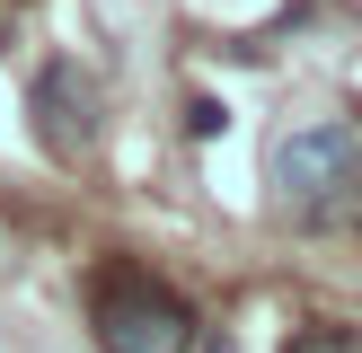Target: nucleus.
<instances>
[{
	"label": "nucleus",
	"instance_id": "nucleus-1",
	"mask_svg": "<svg viewBox=\"0 0 362 353\" xmlns=\"http://www.w3.org/2000/svg\"><path fill=\"white\" fill-rule=\"evenodd\" d=\"M274 203L292 229H336L362 212V133L336 115H310L274 141Z\"/></svg>",
	"mask_w": 362,
	"mask_h": 353
},
{
	"label": "nucleus",
	"instance_id": "nucleus-2",
	"mask_svg": "<svg viewBox=\"0 0 362 353\" xmlns=\"http://www.w3.org/2000/svg\"><path fill=\"white\" fill-rule=\"evenodd\" d=\"M88 335H98V353H194L204 318L151 265H98L88 274Z\"/></svg>",
	"mask_w": 362,
	"mask_h": 353
},
{
	"label": "nucleus",
	"instance_id": "nucleus-3",
	"mask_svg": "<svg viewBox=\"0 0 362 353\" xmlns=\"http://www.w3.org/2000/svg\"><path fill=\"white\" fill-rule=\"evenodd\" d=\"M27 133L45 141L53 159H88L106 133V88L88 62H71V53H45V71L27 80Z\"/></svg>",
	"mask_w": 362,
	"mask_h": 353
},
{
	"label": "nucleus",
	"instance_id": "nucleus-4",
	"mask_svg": "<svg viewBox=\"0 0 362 353\" xmlns=\"http://www.w3.org/2000/svg\"><path fill=\"white\" fill-rule=\"evenodd\" d=\"M283 353H362V327H345V318H300L283 335Z\"/></svg>",
	"mask_w": 362,
	"mask_h": 353
},
{
	"label": "nucleus",
	"instance_id": "nucleus-5",
	"mask_svg": "<svg viewBox=\"0 0 362 353\" xmlns=\"http://www.w3.org/2000/svg\"><path fill=\"white\" fill-rule=\"evenodd\" d=\"M177 124H186V141H221V133H230V106L212 97V88H194V97L177 106Z\"/></svg>",
	"mask_w": 362,
	"mask_h": 353
},
{
	"label": "nucleus",
	"instance_id": "nucleus-6",
	"mask_svg": "<svg viewBox=\"0 0 362 353\" xmlns=\"http://www.w3.org/2000/svg\"><path fill=\"white\" fill-rule=\"evenodd\" d=\"M194 353H239V345H230L221 327H204V345H194Z\"/></svg>",
	"mask_w": 362,
	"mask_h": 353
}]
</instances>
